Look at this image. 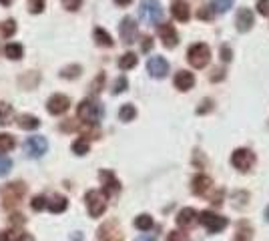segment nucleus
I'll return each mask as SVG.
<instances>
[{"label": "nucleus", "instance_id": "obj_31", "mask_svg": "<svg viewBox=\"0 0 269 241\" xmlns=\"http://www.w3.org/2000/svg\"><path fill=\"white\" fill-rule=\"evenodd\" d=\"M80 71H82V69H80L78 65H71V67H65V69H63L61 77H63V79H77V77L80 75Z\"/></svg>", "mask_w": 269, "mask_h": 241}, {"label": "nucleus", "instance_id": "obj_22", "mask_svg": "<svg viewBox=\"0 0 269 241\" xmlns=\"http://www.w3.org/2000/svg\"><path fill=\"white\" fill-rule=\"evenodd\" d=\"M46 207L52 211V213H63V211L69 207V201H67V197L56 195L52 201H48V203H46Z\"/></svg>", "mask_w": 269, "mask_h": 241}, {"label": "nucleus", "instance_id": "obj_17", "mask_svg": "<svg viewBox=\"0 0 269 241\" xmlns=\"http://www.w3.org/2000/svg\"><path fill=\"white\" fill-rule=\"evenodd\" d=\"M195 221H197V213H195V209L185 207L183 211H179V215H177V225H179V227L187 229V227L195 225Z\"/></svg>", "mask_w": 269, "mask_h": 241}, {"label": "nucleus", "instance_id": "obj_10", "mask_svg": "<svg viewBox=\"0 0 269 241\" xmlns=\"http://www.w3.org/2000/svg\"><path fill=\"white\" fill-rule=\"evenodd\" d=\"M69 107H71V99L67 95H52L46 103V111L50 115H63L69 111Z\"/></svg>", "mask_w": 269, "mask_h": 241}, {"label": "nucleus", "instance_id": "obj_21", "mask_svg": "<svg viewBox=\"0 0 269 241\" xmlns=\"http://www.w3.org/2000/svg\"><path fill=\"white\" fill-rule=\"evenodd\" d=\"M12 117H14V109L8 103H0V125H2V127L10 125Z\"/></svg>", "mask_w": 269, "mask_h": 241}, {"label": "nucleus", "instance_id": "obj_36", "mask_svg": "<svg viewBox=\"0 0 269 241\" xmlns=\"http://www.w3.org/2000/svg\"><path fill=\"white\" fill-rule=\"evenodd\" d=\"M46 203H48V201H46L42 195H38V197H35V199L31 201V207H33L35 211H42V209L46 207Z\"/></svg>", "mask_w": 269, "mask_h": 241}, {"label": "nucleus", "instance_id": "obj_49", "mask_svg": "<svg viewBox=\"0 0 269 241\" xmlns=\"http://www.w3.org/2000/svg\"><path fill=\"white\" fill-rule=\"evenodd\" d=\"M115 2L118 4V6H127V4H131L133 0H115Z\"/></svg>", "mask_w": 269, "mask_h": 241}, {"label": "nucleus", "instance_id": "obj_9", "mask_svg": "<svg viewBox=\"0 0 269 241\" xmlns=\"http://www.w3.org/2000/svg\"><path fill=\"white\" fill-rule=\"evenodd\" d=\"M147 71H149V75L155 77V79H163L169 73V63L163 56H151V58H149V63H147Z\"/></svg>", "mask_w": 269, "mask_h": 241}, {"label": "nucleus", "instance_id": "obj_8", "mask_svg": "<svg viewBox=\"0 0 269 241\" xmlns=\"http://www.w3.org/2000/svg\"><path fill=\"white\" fill-rule=\"evenodd\" d=\"M199 223H203L207 227V231H211V233H219L227 227V219L217 213H211V211H203L199 215Z\"/></svg>", "mask_w": 269, "mask_h": 241}, {"label": "nucleus", "instance_id": "obj_15", "mask_svg": "<svg viewBox=\"0 0 269 241\" xmlns=\"http://www.w3.org/2000/svg\"><path fill=\"white\" fill-rule=\"evenodd\" d=\"M193 84H195L193 73H189V71H179V73L175 75V86H177L179 90H191Z\"/></svg>", "mask_w": 269, "mask_h": 241}, {"label": "nucleus", "instance_id": "obj_32", "mask_svg": "<svg viewBox=\"0 0 269 241\" xmlns=\"http://www.w3.org/2000/svg\"><path fill=\"white\" fill-rule=\"evenodd\" d=\"M127 86H129L127 79H125V77H118V79L115 80V84H113V95H121V93H125Z\"/></svg>", "mask_w": 269, "mask_h": 241}, {"label": "nucleus", "instance_id": "obj_50", "mask_svg": "<svg viewBox=\"0 0 269 241\" xmlns=\"http://www.w3.org/2000/svg\"><path fill=\"white\" fill-rule=\"evenodd\" d=\"M0 4H4V6H8V4H12V0H0Z\"/></svg>", "mask_w": 269, "mask_h": 241}, {"label": "nucleus", "instance_id": "obj_28", "mask_svg": "<svg viewBox=\"0 0 269 241\" xmlns=\"http://www.w3.org/2000/svg\"><path fill=\"white\" fill-rule=\"evenodd\" d=\"M135 227H137V229H141V231H149V229L153 227V219H151V215H147V213L139 215V217L135 219Z\"/></svg>", "mask_w": 269, "mask_h": 241}, {"label": "nucleus", "instance_id": "obj_41", "mask_svg": "<svg viewBox=\"0 0 269 241\" xmlns=\"http://www.w3.org/2000/svg\"><path fill=\"white\" fill-rule=\"evenodd\" d=\"M257 10H259V14L269 16V0H259V2H257Z\"/></svg>", "mask_w": 269, "mask_h": 241}, {"label": "nucleus", "instance_id": "obj_42", "mask_svg": "<svg viewBox=\"0 0 269 241\" xmlns=\"http://www.w3.org/2000/svg\"><path fill=\"white\" fill-rule=\"evenodd\" d=\"M18 237V231H4L0 233V241H16Z\"/></svg>", "mask_w": 269, "mask_h": 241}, {"label": "nucleus", "instance_id": "obj_40", "mask_svg": "<svg viewBox=\"0 0 269 241\" xmlns=\"http://www.w3.org/2000/svg\"><path fill=\"white\" fill-rule=\"evenodd\" d=\"M211 109H213V101H211V99H205V101L201 103V107H197V113L203 115V113H209Z\"/></svg>", "mask_w": 269, "mask_h": 241}, {"label": "nucleus", "instance_id": "obj_4", "mask_svg": "<svg viewBox=\"0 0 269 241\" xmlns=\"http://www.w3.org/2000/svg\"><path fill=\"white\" fill-rule=\"evenodd\" d=\"M24 193H26V187H24L22 181H16V183H8V185L4 187V191H2V199H4L2 205H4L6 209L16 207V205L22 201Z\"/></svg>", "mask_w": 269, "mask_h": 241}, {"label": "nucleus", "instance_id": "obj_48", "mask_svg": "<svg viewBox=\"0 0 269 241\" xmlns=\"http://www.w3.org/2000/svg\"><path fill=\"white\" fill-rule=\"evenodd\" d=\"M137 241H157V239H155V237H151V235H141Z\"/></svg>", "mask_w": 269, "mask_h": 241}, {"label": "nucleus", "instance_id": "obj_19", "mask_svg": "<svg viewBox=\"0 0 269 241\" xmlns=\"http://www.w3.org/2000/svg\"><path fill=\"white\" fill-rule=\"evenodd\" d=\"M211 185H213V181L207 175H197L193 179V193L195 195H205L209 189H211Z\"/></svg>", "mask_w": 269, "mask_h": 241}, {"label": "nucleus", "instance_id": "obj_7", "mask_svg": "<svg viewBox=\"0 0 269 241\" xmlns=\"http://www.w3.org/2000/svg\"><path fill=\"white\" fill-rule=\"evenodd\" d=\"M231 163L237 171H241V173H247L253 165H255V155L251 153L249 149H237L233 157H231Z\"/></svg>", "mask_w": 269, "mask_h": 241}, {"label": "nucleus", "instance_id": "obj_1", "mask_svg": "<svg viewBox=\"0 0 269 241\" xmlns=\"http://www.w3.org/2000/svg\"><path fill=\"white\" fill-rule=\"evenodd\" d=\"M77 115H78V119L82 120L84 125H97L99 123V119L103 117V109H101V105L99 103H95V101H82L80 105H78V109H77Z\"/></svg>", "mask_w": 269, "mask_h": 241}, {"label": "nucleus", "instance_id": "obj_39", "mask_svg": "<svg viewBox=\"0 0 269 241\" xmlns=\"http://www.w3.org/2000/svg\"><path fill=\"white\" fill-rule=\"evenodd\" d=\"M44 10V0H31V12L40 14Z\"/></svg>", "mask_w": 269, "mask_h": 241}, {"label": "nucleus", "instance_id": "obj_16", "mask_svg": "<svg viewBox=\"0 0 269 241\" xmlns=\"http://www.w3.org/2000/svg\"><path fill=\"white\" fill-rule=\"evenodd\" d=\"M99 241H123V235L113 223H107L99 229Z\"/></svg>", "mask_w": 269, "mask_h": 241}, {"label": "nucleus", "instance_id": "obj_38", "mask_svg": "<svg viewBox=\"0 0 269 241\" xmlns=\"http://www.w3.org/2000/svg\"><path fill=\"white\" fill-rule=\"evenodd\" d=\"M167 241H189V237L185 233H181V231H171L167 235Z\"/></svg>", "mask_w": 269, "mask_h": 241}, {"label": "nucleus", "instance_id": "obj_12", "mask_svg": "<svg viewBox=\"0 0 269 241\" xmlns=\"http://www.w3.org/2000/svg\"><path fill=\"white\" fill-rule=\"evenodd\" d=\"M121 39L127 44L135 42V39H137V22H135V18H131V16L123 18V22H121Z\"/></svg>", "mask_w": 269, "mask_h": 241}, {"label": "nucleus", "instance_id": "obj_33", "mask_svg": "<svg viewBox=\"0 0 269 241\" xmlns=\"http://www.w3.org/2000/svg\"><path fill=\"white\" fill-rule=\"evenodd\" d=\"M233 6V0H213V10H217L219 14L227 12Z\"/></svg>", "mask_w": 269, "mask_h": 241}, {"label": "nucleus", "instance_id": "obj_13", "mask_svg": "<svg viewBox=\"0 0 269 241\" xmlns=\"http://www.w3.org/2000/svg\"><path fill=\"white\" fill-rule=\"evenodd\" d=\"M235 24H237L239 33H247V30H251V26H253V12L249 8H241L237 12Z\"/></svg>", "mask_w": 269, "mask_h": 241}, {"label": "nucleus", "instance_id": "obj_34", "mask_svg": "<svg viewBox=\"0 0 269 241\" xmlns=\"http://www.w3.org/2000/svg\"><path fill=\"white\" fill-rule=\"evenodd\" d=\"M14 33H16V22H14L12 18H8V20L2 24V35L8 39V37H12Z\"/></svg>", "mask_w": 269, "mask_h": 241}, {"label": "nucleus", "instance_id": "obj_3", "mask_svg": "<svg viewBox=\"0 0 269 241\" xmlns=\"http://www.w3.org/2000/svg\"><path fill=\"white\" fill-rule=\"evenodd\" d=\"M187 58H189L191 67H195V69H203V67H207V65H209V60H211V50H209V46H207V44L197 42V44H193V46L189 48Z\"/></svg>", "mask_w": 269, "mask_h": 241}, {"label": "nucleus", "instance_id": "obj_23", "mask_svg": "<svg viewBox=\"0 0 269 241\" xmlns=\"http://www.w3.org/2000/svg\"><path fill=\"white\" fill-rule=\"evenodd\" d=\"M93 37H95V40H97V44H101V46H113V39H111V35L107 33L105 28H95V33H93Z\"/></svg>", "mask_w": 269, "mask_h": 241}, {"label": "nucleus", "instance_id": "obj_29", "mask_svg": "<svg viewBox=\"0 0 269 241\" xmlns=\"http://www.w3.org/2000/svg\"><path fill=\"white\" fill-rule=\"evenodd\" d=\"M88 141L86 139H77L75 143H73V153L75 155H86L88 153Z\"/></svg>", "mask_w": 269, "mask_h": 241}, {"label": "nucleus", "instance_id": "obj_6", "mask_svg": "<svg viewBox=\"0 0 269 241\" xmlns=\"http://www.w3.org/2000/svg\"><path fill=\"white\" fill-rule=\"evenodd\" d=\"M48 151V141L42 137V135H35V137H28L24 141V153L28 157H35V159H40L44 153Z\"/></svg>", "mask_w": 269, "mask_h": 241}, {"label": "nucleus", "instance_id": "obj_35", "mask_svg": "<svg viewBox=\"0 0 269 241\" xmlns=\"http://www.w3.org/2000/svg\"><path fill=\"white\" fill-rule=\"evenodd\" d=\"M10 169H12V161H10L8 157H2V155H0V177L8 175Z\"/></svg>", "mask_w": 269, "mask_h": 241}, {"label": "nucleus", "instance_id": "obj_43", "mask_svg": "<svg viewBox=\"0 0 269 241\" xmlns=\"http://www.w3.org/2000/svg\"><path fill=\"white\" fill-rule=\"evenodd\" d=\"M105 84V75H99L97 79H95V82H93V93H99V90H101V86Z\"/></svg>", "mask_w": 269, "mask_h": 241}, {"label": "nucleus", "instance_id": "obj_27", "mask_svg": "<svg viewBox=\"0 0 269 241\" xmlns=\"http://www.w3.org/2000/svg\"><path fill=\"white\" fill-rule=\"evenodd\" d=\"M137 117V109L133 105H123L121 111H118V119L125 120V123H129V120H135Z\"/></svg>", "mask_w": 269, "mask_h": 241}, {"label": "nucleus", "instance_id": "obj_47", "mask_svg": "<svg viewBox=\"0 0 269 241\" xmlns=\"http://www.w3.org/2000/svg\"><path fill=\"white\" fill-rule=\"evenodd\" d=\"M16 241H35V239H33V235H31V233H18Z\"/></svg>", "mask_w": 269, "mask_h": 241}, {"label": "nucleus", "instance_id": "obj_24", "mask_svg": "<svg viewBox=\"0 0 269 241\" xmlns=\"http://www.w3.org/2000/svg\"><path fill=\"white\" fill-rule=\"evenodd\" d=\"M118 67H121L123 71L135 69L137 67V54L135 52H125L121 58H118Z\"/></svg>", "mask_w": 269, "mask_h": 241}, {"label": "nucleus", "instance_id": "obj_18", "mask_svg": "<svg viewBox=\"0 0 269 241\" xmlns=\"http://www.w3.org/2000/svg\"><path fill=\"white\" fill-rule=\"evenodd\" d=\"M171 12H173V16H175L179 22H187V20H189V16H191L189 4H187V2H183V0H177V2H173Z\"/></svg>", "mask_w": 269, "mask_h": 241}, {"label": "nucleus", "instance_id": "obj_44", "mask_svg": "<svg viewBox=\"0 0 269 241\" xmlns=\"http://www.w3.org/2000/svg\"><path fill=\"white\" fill-rule=\"evenodd\" d=\"M225 79V71L223 69H219V71H215L213 75H211V80L215 82V80H223Z\"/></svg>", "mask_w": 269, "mask_h": 241}, {"label": "nucleus", "instance_id": "obj_26", "mask_svg": "<svg viewBox=\"0 0 269 241\" xmlns=\"http://www.w3.org/2000/svg\"><path fill=\"white\" fill-rule=\"evenodd\" d=\"M4 52H6V56H8L10 60H18V58H22L24 48H22V44H18V42H10V44H6Z\"/></svg>", "mask_w": 269, "mask_h": 241}, {"label": "nucleus", "instance_id": "obj_5", "mask_svg": "<svg viewBox=\"0 0 269 241\" xmlns=\"http://www.w3.org/2000/svg\"><path fill=\"white\" fill-rule=\"evenodd\" d=\"M139 12H141L143 20L151 22V24H157L163 18V6H161L159 0H143Z\"/></svg>", "mask_w": 269, "mask_h": 241}, {"label": "nucleus", "instance_id": "obj_46", "mask_svg": "<svg viewBox=\"0 0 269 241\" xmlns=\"http://www.w3.org/2000/svg\"><path fill=\"white\" fill-rule=\"evenodd\" d=\"M231 56H233V54H231L229 46H223V48H221V58H223V60H231Z\"/></svg>", "mask_w": 269, "mask_h": 241}, {"label": "nucleus", "instance_id": "obj_20", "mask_svg": "<svg viewBox=\"0 0 269 241\" xmlns=\"http://www.w3.org/2000/svg\"><path fill=\"white\" fill-rule=\"evenodd\" d=\"M18 127L24 129V131H35V129L40 127V120L37 117H33V115H20L18 117Z\"/></svg>", "mask_w": 269, "mask_h": 241}, {"label": "nucleus", "instance_id": "obj_11", "mask_svg": "<svg viewBox=\"0 0 269 241\" xmlns=\"http://www.w3.org/2000/svg\"><path fill=\"white\" fill-rule=\"evenodd\" d=\"M159 37L163 39V44L167 48H175L179 44V35H177V30L173 28V24H161L159 26Z\"/></svg>", "mask_w": 269, "mask_h": 241}, {"label": "nucleus", "instance_id": "obj_45", "mask_svg": "<svg viewBox=\"0 0 269 241\" xmlns=\"http://www.w3.org/2000/svg\"><path fill=\"white\" fill-rule=\"evenodd\" d=\"M149 48H153V39L145 37V39H143V50H145V52H149Z\"/></svg>", "mask_w": 269, "mask_h": 241}, {"label": "nucleus", "instance_id": "obj_51", "mask_svg": "<svg viewBox=\"0 0 269 241\" xmlns=\"http://www.w3.org/2000/svg\"><path fill=\"white\" fill-rule=\"evenodd\" d=\"M265 219H267V221H269V207H267V209H265Z\"/></svg>", "mask_w": 269, "mask_h": 241}, {"label": "nucleus", "instance_id": "obj_25", "mask_svg": "<svg viewBox=\"0 0 269 241\" xmlns=\"http://www.w3.org/2000/svg\"><path fill=\"white\" fill-rule=\"evenodd\" d=\"M16 145L14 137L8 135V133H0V153H8V151H12Z\"/></svg>", "mask_w": 269, "mask_h": 241}, {"label": "nucleus", "instance_id": "obj_2", "mask_svg": "<svg viewBox=\"0 0 269 241\" xmlns=\"http://www.w3.org/2000/svg\"><path fill=\"white\" fill-rule=\"evenodd\" d=\"M84 201H86V209H88V215L91 217H101L107 209V193L105 191H88L84 195Z\"/></svg>", "mask_w": 269, "mask_h": 241}, {"label": "nucleus", "instance_id": "obj_37", "mask_svg": "<svg viewBox=\"0 0 269 241\" xmlns=\"http://www.w3.org/2000/svg\"><path fill=\"white\" fill-rule=\"evenodd\" d=\"M63 4H65V8H67V10L75 12V10H78V8H80L82 0H63Z\"/></svg>", "mask_w": 269, "mask_h": 241}, {"label": "nucleus", "instance_id": "obj_30", "mask_svg": "<svg viewBox=\"0 0 269 241\" xmlns=\"http://www.w3.org/2000/svg\"><path fill=\"white\" fill-rule=\"evenodd\" d=\"M237 241H251V227L247 223H239V227H237Z\"/></svg>", "mask_w": 269, "mask_h": 241}, {"label": "nucleus", "instance_id": "obj_14", "mask_svg": "<svg viewBox=\"0 0 269 241\" xmlns=\"http://www.w3.org/2000/svg\"><path fill=\"white\" fill-rule=\"evenodd\" d=\"M101 181H103V185H105V193L111 195V193H116L118 189H121V183H118V179L111 173V171H101L99 173Z\"/></svg>", "mask_w": 269, "mask_h": 241}]
</instances>
